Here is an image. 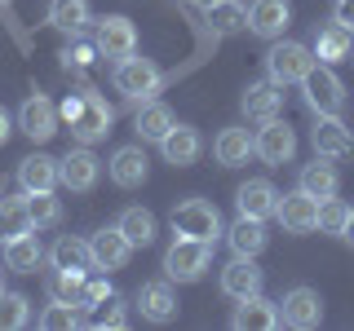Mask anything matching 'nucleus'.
<instances>
[{"label": "nucleus", "mask_w": 354, "mask_h": 331, "mask_svg": "<svg viewBox=\"0 0 354 331\" xmlns=\"http://www.w3.org/2000/svg\"><path fill=\"white\" fill-rule=\"evenodd\" d=\"M173 234L217 243V234H226V230H221L217 203H208V199H182V203L173 208Z\"/></svg>", "instance_id": "7ed1b4c3"}, {"label": "nucleus", "mask_w": 354, "mask_h": 331, "mask_svg": "<svg viewBox=\"0 0 354 331\" xmlns=\"http://www.w3.org/2000/svg\"><path fill=\"white\" fill-rule=\"evenodd\" d=\"M279 323L292 327V331H315L319 323H324V301H319L315 287H292V292H283Z\"/></svg>", "instance_id": "6e6552de"}, {"label": "nucleus", "mask_w": 354, "mask_h": 331, "mask_svg": "<svg viewBox=\"0 0 354 331\" xmlns=\"http://www.w3.org/2000/svg\"><path fill=\"white\" fill-rule=\"evenodd\" d=\"M111 119H115V110L106 106V97H97L93 88H88L80 115L71 119V137L80 141V146H93V141H102L106 132H111Z\"/></svg>", "instance_id": "1a4fd4ad"}, {"label": "nucleus", "mask_w": 354, "mask_h": 331, "mask_svg": "<svg viewBox=\"0 0 354 331\" xmlns=\"http://www.w3.org/2000/svg\"><path fill=\"white\" fill-rule=\"evenodd\" d=\"M226 239H230V252H235V257H252V261H257L266 252V243H270L266 221H257V217H239L235 225L226 230Z\"/></svg>", "instance_id": "b1692460"}, {"label": "nucleus", "mask_w": 354, "mask_h": 331, "mask_svg": "<svg viewBox=\"0 0 354 331\" xmlns=\"http://www.w3.org/2000/svg\"><path fill=\"white\" fill-rule=\"evenodd\" d=\"M97 177H102V163H97V154L88 146H80V150L66 154V159H58V181L66 190H75V194H88L97 185Z\"/></svg>", "instance_id": "f8f14e48"}, {"label": "nucleus", "mask_w": 354, "mask_h": 331, "mask_svg": "<svg viewBox=\"0 0 354 331\" xmlns=\"http://www.w3.org/2000/svg\"><path fill=\"white\" fill-rule=\"evenodd\" d=\"M164 84V71L155 66L151 58H120L115 62V93H124L129 102H151Z\"/></svg>", "instance_id": "20e7f679"}, {"label": "nucleus", "mask_w": 354, "mask_h": 331, "mask_svg": "<svg viewBox=\"0 0 354 331\" xmlns=\"http://www.w3.org/2000/svg\"><path fill=\"white\" fill-rule=\"evenodd\" d=\"M301 93H306V106L315 115H341V106H346V84H341V75L328 62L310 66V75L301 80Z\"/></svg>", "instance_id": "39448f33"}, {"label": "nucleus", "mask_w": 354, "mask_h": 331, "mask_svg": "<svg viewBox=\"0 0 354 331\" xmlns=\"http://www.w3.org/2000/svg\"><path fill=\"white\" fill-rule=\"evenodd\" d=\"M80 106H84V97H66V102H62V110H58V115L66 119V124H71V119H75V115H80Z\"/></svg>", "instance_id": "c03bdc74"}, {"label": "nucleus", "mask_w": 354, "mask_h": 331, "mask_svg": "<svg viewBox=\"0 0 354 331\" xmlns=\"http://www.w3.org/2000/svg\"><path fill=\"white\" fill-rule=\"evenodd\" d=\"M239 106H243V115L257 119V124H261V119H274L283 110V88L274 84V80H257V84L243 88V102Z\"/></svg>", "instance_id": "4be33fe9"}, {"label": "nucleus", "mask_w": 354, "mask_h": 331, "mask_svg": "<svg viewBox=\"0 0 354 331\" xmlns=\"http://www.w3.org/2000/svg\"><path fill=\"white\" fill-rule=\"evenodd\" d=\"M97 62V44H71V49H62V66L66 71H80V66H93Z\"/></svg>", "instance_id": "a19ab883"}, {"label": "nucleus", "mask_w": 354, "mask_h": 331, "mask_svg": "<svg viewBox=\"0 0 354 331\" xmlns=\"http://www.w3.org/2000/svg\"><path fill=\"white\" fill-rule=\"evenodd\" d=\"M332 22H341V27L354 31V0H337V5H332Z\"/></svg>", "instance_id": "37998d69"}, {"label": "nucleus", "mask_w": 354, "mask_h": 331, "mask_svg": "<svg viewBox=\"0 0 354 331\" xmlns=\"http://www.w3.org/2000/svg\"><path fill=\"white\" fill-rule=\"evenodd\" d=\"M9 5H14V0H0V9H9Z\"/></svg>", "instance_id": "09e8293b"}, {"label": "nucleus", "mask_w": 354, "mask_h": 331, "mask_svg": "<svg viewBox=\"0 0 354 331\" xmlns=\"http://www.w3.org/2000/svg\"><path fill=\"white\" fill-rule=\"evenodd\" d=\"M49 261H53V270H80V274H88L93 270V248H88V239H58L49 248Z\"/></svg>", "instance_id": "c756f323"}, {"label": "nucleus", "mask_w": 354, "mask_h": 331, "mask_svg": "<svg viewBox=\"0 0 354 331\" xmlns=\"http://www.w3.org/2000/svg\"><path fill=\"white\" fill-rule=\"evenodd\" d=\"M288 22H292L288 0H252L248 5V31L261 40H279L288 31Z\"/></svg>", "instance_id": "2eb2a0df"}, {"label": "nucleus", "mask_w": 354, "mask_h": 331, "mask_svg": "<svg viewBox=\"0 0 354 331\" xmlns=\"http://www.w3.org/2000/svg\"><path fill=\"white\" fill-rule=\"evenodd\" d=\"M252 154H257L261 163H270V168H283V163H292L297 154V132L288 119H261V128L252 132Z\"/></svg>", "instance_id": "423d86ee"}, {"label": "nucleus", "mask_w": 354, "mask_h": 331, "mask_svg": "<svg viewBox=\"0 0 354 331\" xmlns=\"http://www.w3.org/2000/svg\"><path fill=\"white\" fill-rule=\"evenodd\" d=\"M40 261H44V248H40L36 230H27V234H18V239L5 243V270H14V274H36Z\"/></svg>", "instance_id": "cd10ccee"}, {"label": "nucleus", "mask_w": 354, "mask_h": 331, "mask_svg": "<svg viewBox=\"0 0 354 331\" xmlns=\"http://www.w3.org/2000/svg\"><path fill=\"white\" fill-rule=\"evenodd\" d=\"M204 14H208V27H213L217 36H235V31L248 27V5H243V0H213Z\"/></svg>", "instance_id": "7c9ffc66"}, {"label": "nucleus", "mask_w": 354, "mask_h": 331, "mask_svg": "<svg viewBox=\"0 0 354 331\" xmlns=\"http://www.w3.org/2000/svg\"><path fill=\"white\" fill-rule=\"evenodd\" d=\"M235 208H239V217L270 221L274 208H279V190H274L266 177H252V181H243L239 190H235Z\"/></svg>", "instance_id": "dca6fc26"}, {"label": "nucleus", "mask_w": 354, "mask_h": 331, "mask_svg": "<svg viewBox=\"0 0 354 331\" xmlns=\"http://www.w3.org/2000/svg\"><path fill=\"white\" fill-rule=\"evenodd\" d=\"M58 106L49 102V97L44 93H31L27 102H22V110H18V128L27 132L31 141H49L53 132H58Z\"/></svg>", "instance_id": "ddd939ff"}, {"label": "nucleus", "mask_w": 354, "mask_h": 331, "mask_svg": "<svg viewBox=\"0 0 354 331\" xmlns=\"http://www.w3.org/2000/svg\"><path fill=\"white\" fill-rule=\"evenodd\" d=\"M115 225L129 234V243H133V248H147V243L155 239V217L147 212V208H124Z\"/></svg>", "instance_id": "72a5a7b5"}, {"label": "nucleus", "mask_w": 354, "mask_h": 331, "mask_svg": "<svg viewBox=\"0 0 354 331\" xmlns=\"http://www.w3.org/2000/svg\"><path fill=\"white\" fill-rule=\"evenodd\" d=\"M315 62H319L315 49H306V44H297V40H279V44H270V53H266V80H274L279 88L301 84Z\"/></svg>", "instance_id": "f03ea898"}, {"label": "nucleus", "mask_w": 354, "mask_h": 331, "mask_svg": "<svg viewBox=\"0 0 354 331\" xmlns=\"http://www.w3.org/2000/svg\"><path fill=\"white\" fill-rule=\"evenodd\" d=\"M31 323V301L22 292H0V331H18Z\"/></svg>", "instance_id": "f704fd0d"}, {"label": "nucleus", "mask_w": 354, "mask_h": 331, "mask_svg": "<svg viewBox=\"0 0 354 331\" xmlns=\"http://www.w3.org/2000/svg\"><path fill=\"white\" fill-rule=\"evenodd\" d=\"M164 150V163H173V168H191V163L199 159V150H204V141H199V132L191 124H173L169 137L160 141Z\"/></svg>", "instance_id": "5701e85b"}, {"label": "nucleus", "mask_w": 354, "mask_h": 331, "mask_svg": "<svg viewBox=\"0 0 354 331\" xmlns=\"http://www.w3.org/2000/svg\"><path fill=\"white\" fill-rule=\"evenodd\" d=\"M9 132H14V124H9V110L0 106V146H5V141H9Z\"/></svg>", "instance_id": "a18cd8bd"}, {"label": "nucleus", "mask_w": 354, "mask_h": 331, "mask_svg": "<svg viewBox=\"0 0 354 331\" xmlns=\"http://www.w3.org/2000/svg\"><path fill=\"white\" fill-rule=\"evenodd\" d=\"M297 190H306L310 199H332L341 190V172H337V163L332 159H324V154H315V163H306L301 168V177H297Z\"/></svg>", "instance_id": "6ab92c4d"}, {"label": "nucleus", "mask_w": 354, "mask_h": 331, "mask_svg": "<svg viewBox=\"0 0 354 331\" xmlns=\"http://www.w3.org/2000/svg\"><path fill=\"white\" fill-rule=\"evenodd\" d=\"M18 185H22V194L53 190V185H58V159H49V154H27V159L18 163Z\"/></svg>", "instance_id": "a878e982"}, {"label": "nucleus", "mask_w": 354, "mask_h": 331, "mask_svg": "<svg viewBox=\"0 0 354 331\" xmlns=\"http://www.w3.org/2000/svg\"><path fill=\"white\" fill-rule=\"evenodd\" d=\"M31 225V208H27V194H14V199H0V243L27 234Z\"/></svg>", "instance_id": "2f4dec72"}, {"label": "nucleus", "mask_w": 354, "mask_h": 331, "mask_svg": "<svg viewBox=\"0 0 354 331\" xmlns=\"http://www.w3.org/2000/svg\"><path fill=\"white\" fill-rule=\"evenodd\" d=\"M88 248H93V270H124L129 257H133V243L120 225L97 230V234L88 239Z\"/></svg>", "instance_id": "4468645a"}, {"label": "nucleus", "mask_w": 354, "mask_h": 331, "mask_svg": "<svg viewBox=\"0 0 354 331\" xmlns=\"http://www.w3.org/2000/svg\"><path fill=\"white\" fill-rule=\"evenodd\" d=\"M186 5H199V9H208V5H213V0H186Z\"/></svg>", "instance_id": "de8ad7c7"}, {"label": "nucleus", "mask_w": 354, "mask_h": 331, "mask_svg": "<svg viewBox=\"0 0 354 331\" xmlns=\"http://www.w3.org/2000/svg\"><path fill=\"white\" fill-rule=\"evenodd\" d=\"M177 124L173 119V110L164 106V102H138V115H133V132H138L142 141H155L160 146L164 137H169V128Z\"/></svg>", "instance_id": "393cba45"}, {"label": "nucleus", "mask_w": 354, "mask_h": 331, "mask_svg": "<svg viewBox=\"0 0 354 331\" xmlns=\"http://www.w3.org/2000/svg\"><path fill=\"white\" fill-rule=\"evenodd\" d=\"M49 22L66 36H75V31H84L88 22V0H49Z\"/></svg>", "instance_id": "473e14b6"}, {"label": "nucleus", "mask_w": 354, "mask_h": 331, "mask_svg": "<svg viewBox=\"0 0 354 331\" xmlns=\"http://www.w3.org/2000/svg\"><path fill=\"white\" fill-rule=\"evenodd\" d=\"M350 53H354V31H350V27H341V22L319 27V36H315V58H319V62L337 66V62H346Z\"/></svg>", "instance_id": "bb28decb"}, {"label": "nucleus", "mask_w": 354, "mask_h": 331, "mask_svg": "<svg viewBox=\"0 0 354 331\" xmlns=\"http://www.w3.org/2000/svg\"><path fill=\"white\" fill-rule=\"evenodd\" d=\"M93 323H97V327H124V323H129V318H124V305L111 296L106 305H97V318H93Z\"/></svg>", "instance_id": "79ce46f5"}, {"label": "nucleus", "mask_w": 354, "mask_h": 331, "mask_svg": "<svg viewBox=\"0 0 354 331\" xmlns=\"http://www.w3.org/2000/svg\"><path fill=\"white\" fill-rule=\"evenodd\" d=\"M80 287H84V274L80 270H53L49 274V301H80Z\"/></svg>", "instance_id": "4c0bfd02"}, {"label": "nucleus", "mask_w": 354, "mask_h": 331, "mask_svg": "<svg viewBox=\"0 0 354 331\" xmlns=\"http://www.w3.org/2000/svg\"><path fill=\"white\" fill-rule=\"evenodd\" d=\"M310 141H315V154H324V159H350L354 154V132L341 124V115H315Z\"/></svg>", "instance_id": "9d476101"}, {"label": "nucleus", "mask_w": 354, "mask_h": 331, "mask_svg": "<svg viewBox=\"0 0 354 331\" xmlns=\"http://www.w3.org/2000/svg\"><path fill=\"white\" fill-rule=\"evenodd\" d=\"M133 301H138V309H142L147 323H173V318H177V296H173L169 283H142Z\"/></svg>", "instance_id": "412c9836"}, {"label": "nucleus", "mask_w": 354, "mask_h": 331, "mask_svg": "<svg viewBox=\"0 0 354 331\" xmlns=\"http://www.w3.org/2000/svg\"><path fill=\"white\" fill-rule=\"evenodd\" d=\"M208 265H213V243L204 239H173V248L164 252V274H169L173 283H199L208 274Z\"/></svg>", "instance_id": "f257e3e1"}, {"label": "nucleus", "mask_w": 354, "mask_h": 331, "mask_svg": "<svg viewBox=\"0 0 354 331\" xmlns=\"http://www.w3.org/2000/svg\"><path fill=\"white\" fill-rule=\"evenodd\" d=\"M221 292H226L230 301H248V296L261 292V270L252 265V257H235L221 270Z\"/></svg>", "instance_id": "aec40b11"}, {"label": "nucleus", "mask_w": 354, "mask_h": 331, "mask_svg": "<svg viewBox=\"0 0 354 331\" xmlns=\"http://www.w3.org/2000/svg\"><path fill=\"white\" fill-rule=\"evenodd\" d=\"M111 296H115V292H111V283H106V279H84L80 301H75V305H80V309H97V305H106Z\"/></svg>", "instance_id": "ea45409f"}, {"label": "nucleus", "mask_w": 354, "mask_h": 331, "mask_svg": "<svg viewBox=\"0 0 354 331\" xmlns=\"http://www.w3.org/2000/svg\"><path fill=\"white\" fill-rule=\"evenodd\" d=\"M346 217H350V203H341L337 194L319 203V230H324V234H337V239H341V230H346Z\"/></svg>", "instance_id": "58836bf2"}, {"label": "nucleus", "mask_w": 354, "mask_h": 331, "mask_svg": "<svg viewBox=\"0 0 354 331\" xmlns=\"http://www.w3.org/2000/svg\"><path fill=\"white\" fill-rule=\"evenodd\" d=\"M27 208H31V225L36 230H49L62 221V203L53 199V190H40V194H27Z\"/></svg>", "instance_id": "e433bc0d"}, {"label": "nucleus", "mask_w": 354, "mask_h": 331, "mask_svg": "<svg viewBox=\"0 0 354 331\" xmlns=\"http://www.w3.org/2000/svg\"><path fill=\"white\" fill-rule=\"evenodd\" d=\"M274 217H279V225L288 230V234H315V230H319V199H310L306 190L279 194Z\"/></svg>", "instance_id": "9b49d317"}, {"label": "nucleus", "mask_w": 354, "mask_h": 331, "mask_svg": "<svg viewBox=\"0 0 354 331\" xmlns=\"http://www.w3.org/2000/svg\"><path fill=\"white\" fill-rule=\"evenodd\" d=\"M252 154V132L248 128H221L217 141H213V159L221 168H239V163H248Z\"/></svg>", "instance_id": "c85d7f7f"}, {"label": "nucleus", "mask_w": 354, "mask_h": 331, "mask_svg": "<svg viewBox=\"0 0 354 331\" xmlns=\"http://www.w3.org/2000/svg\"><path fill=\"white\" fill-rule=\"evenodd\" d=\"M97 53L111 62H120V58H133L138 53V27L124 18V14H106V18H97Z\"/></svg>", "instance_id": "0eeeda50"}, {"label": "nucleus", "mask_w": 354, "mask_h": 331, "mask_svg": "<svg viewBox=\"0 0 354 331\" xmlns=\"http://www.w3.org/2000/svg\"><path fill=\"white\" fill-rule=\"evenodd\" d=\"M230 327H235V331H274V327H283V323H279V305L266 301V296L257 292V296H248V301L235 305Z\"/></svg>", "instance_id": "a211bd4d"}, {"label": "nucleus", "mask_w": 354, "mask_h": 331, "mask_svg": "<svg viewBox=\"0 0 354 331\" xmlns=\"http://www.w3.org/2000/svg\"><path fill=\"white\" fill-rule=\"evenodd\" d=\"M80 314H84L80 305H71V301H53V305H44L40 327H44V331H66V327H80V323H84Z\"/></svg>", "instance_id": "c9c22d12"}, {"label": "nucleus", "mask_w": 354, "mask_h": 331, "mask_svg": "<svg viewBox=\"0 0 354 331\" xmlns=\"http://www.w3.org/2000/svg\"><path fill=\"white\" fill-rule=\"evenodd\" d=\"M106 172H111V181H115L120 190H138V185L147 181V172H151V159H147L142 146H120L115 154H111Z\"/></svg>", "instance_id": "f3484780"}, {"label": "nucleus", "mask_w": 354, "mask_h": 331, "mask_svg": "<svg viewBox=\"0 0 354 331\" xmlns=\"http://www.w3.org/2000/svg\"><path fill=\"white\" fill-rule=\"evenodd\" d=\"M341 239L354 243V208H350V217H346V230H341Z\"/></svg>", "instance_id": "49530a36"}]
</instances>
